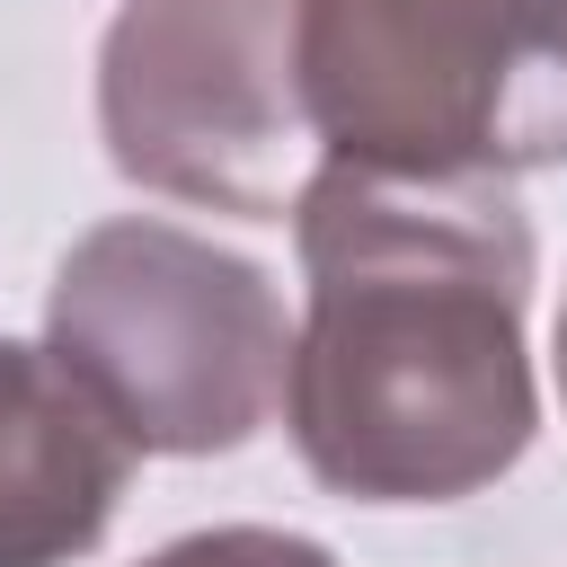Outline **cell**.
Segmentation results:
<instances>
[{
  "mask_svg": "<svg viewBox=\"0 0 567 567\" xmlns=\"http://www.w3.org/2000/svg\"><path fill=\"white\" fill-rule=\"evenodd\" d=\"M133 452L44 346L0 337V567H71L106 540Z\"/></svg>",
  "mask_w": 567,
  "mask_h": 567,
  "instance_id": "cell-5",
  "label": "cell"
},
{
  "mask_svg": "<svg viewBox=\"0 0 567 567\" xmlns=\"http://www.w3.org/2000/svg\"><path fill=\"white\" fill-rule=\"evenodd\" d=\"M97 133L168 204L284 221L319 168L301 0H124L97 44Z\"/></svg>",
  "mask_w": 567,
  "mask_h": 567,
  "instance_id": "cell-4",
  "label": "cell"
},
{
  "mask_svg": "<svg viewBox=\"0 0 567 567\" xmlns=\"http://www.w3.org/2000/svg\"><path fill=\"white\" fill-rule=\"evenodd\" d=\"M44 354L124 434V452H239L284 408L292 319L266 266L177 230L97 221L71 239L44 292Z\"/></svg>",
  "mask_w": 567,
  "mask_h": 567,
  "instance_id": "cell-2",
  "label": "cell"
},
{
  "mask_svg": "<svg viewBox=\"0 0 567 567\" xmlns=\"http://www.w3.org/2000/svg\"><path fill=\"white\" fill-rule=\"evenodd\" d=\"M301 328L284 425L354 505H461L540 425L523 310L532 221L505 177H390L319 159L292 204Z\"/></svg>",
  "mask_w": 567,
  "mask_h": 567,
  "instance_id": "cell-1",
  "label": "cell"
},
{
  "mask_svg": "<svg viewBox=\"0 0 567 567\" xmlns=\"http://www.w3.org/2000/svg\"><path fill=\"white\" fill-rule=\"evenodd\" d=\"M142 567H337V549L275 532V523H221V532H186V540L151 549Z\"/></svg>",
  "mask_w": 567,
  "mask_h": 567,
  "instance_id": "cell-6",
  "label": "cell"
},
{
  "mask_svg": "<svg viewBox=\"0 0 567 567\" xmlns=\"http://www.w3.org/2000/svg\"><path fill=\"white\" fill-rule=\"evenodd\" d=\"M301 106L346 168H567V0H301Z\"/></svg>",
  "mask_w": 567,
  "mask_h": 567,
  "instance_id": "cell-3",
  "label": "cell"
},
{
  "mask_svg": "<svg viewBox=\"0 0 567 567\" xmlns=\"http://www.w3.org/2000/svg\"><path fill=\"white\" fill-rule=\"evenodd\" d=\"M558 399H567V301H558Z\"/></svg>",
  "mask_w": 567,
  "mask_h": 567,
  "instance_id": "cell-7",
  "label": "cell"
}]
</instances>
